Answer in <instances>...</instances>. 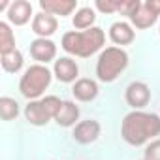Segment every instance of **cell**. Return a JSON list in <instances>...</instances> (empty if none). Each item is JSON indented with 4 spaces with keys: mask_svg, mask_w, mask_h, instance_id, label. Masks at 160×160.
<instances>
[{
    "mask_svg": "<svg viewBox=\"0 0 160 160\" xmlns=\"http://www.w3.org/2000/svg\"><path fill=\"white\" fill-rule=\"evenodd\" d=\"M109 40L115 45H128L136 40V32H134L132 25H128L124 21H117L109 27Z\"/></svg>",
    "mask_w": 160,
    "mask_h": 160,
    "instance_id": "obj_15",
    "label": "cell"
},
{
    "mask_svg": "<svg viewBox=\"0 0 160 160\" xmlns=\"http://www.w3.org/2000/svg\"><path fill=\"white\" fill-rule=\"evenodd\" d=\"M121 136L132 147L151 143L156 136H160V117L147 111H130L122 119Z\"/></svg>",
    "mask_w": 160,
    "mask_h": 160,
    "instance_id": "obj_1",
    "label": "cell"
},
{
    "mask_svg": "<svg viewBox=\"0 0 160 160\" xmlns=\"http://www.w3.org/2000/svg\"><path fill=\"white\" fill-rule=\"evenodd\" d=\"M94 21H96V12H94V8H91V6L79 8V10L75 12L73 19H72V23H73V27H75L77 30H89V28H92V27H94Z\"/></svg>",
    "mask_w": 160,
    "mask_h": 160,
    "instance_id": "obj_17",
    "label": "cell"
},
{
    "mask_svg": "<svg viewBox=\"0 0 160 160\" xmlns=\"http://www.w3.org/2000/svg\"><path fill=\"white\" fill-rule=\"evenodd\" d=\"M143 160H145V158H143Z\"/></svg>",
    "mask_w": 160,
    "mask_h": 160,
    "instance_id": "obj_25",
    "label": "cell"
},
{
    "mask_svg": "<svg viewBox=\"0 0 160 160\" xmlns=\"http://www.w3.org/2000/svg\"><path fill=\"white\" fill-rule=\"evenodd\" d=\"M30 57L38 64H47L57 57V43L47 38H36L30 42Z\"/></svg>",
    "mask_w": 160,
    "mask_h": 160,
    "instance_id": "obj_8",
    "label": "cell"
},
{
    "mask_svg": "<svg viewBox=\"0 0 160 160\" xmlns=\"http://www.w3.org/2000/svg\"><path fill=\"white\" fill-rule=\"evenodd\" d=\"M57 28H58V21H57V17L51 15V13L40 12V13H36L34 19H32V32H34L38 38H47V40H49V36H53V34L57 32Z\"/></svg>",
    "mask_w": 160,
    "mask_h": 160,
    "instance_id": "obj_10",
    "label": "cell"
},
{
    "mask_svg": "<svg viewBox=\"0 0 160 160\" xmlns=\"http://www.w3.org/2000/svg\"><path fill=\"white\" fill-rule=\"evenodd\" d=\"M30 17L34 19V13H32V4L28 0H15L12 2L10 10H8V21L10 25H15V27H23L30 21Z\"/></svg>",
    "mask_w": 160,
    "mask_h": 160,
    "instance_id": "obj_12",
    "label": "cell"
},
{
    "mask_svg": "<svg viewBox=\"0 0 160 160\" xmlns=\"http://www.w3.org/2000/svg\"><path fill=\"white\" fill-rule=\"evenodd\" d=\"M0 64H2L4 72H8V73H17V72L23 68V64H25L23 53H21L19 49H15V51H12V53H8V55H2Z\"/></svg>",
    "mask_w": 160,
    "mask_h": 160,
    "instance_id": "obj_19",
    "label": "cell"
},
{
    "mask_svg": "<svg viewBox=\"0 0 160 160\" xmlns=\"http://www.w3.org/2000/svg\"><path fill=\"white\" fill-rule=\"evenodd\" d=\"M53 75L60 83H75L77 75H79V66L72 57H60V58L55 60Z\"/></svg>",
    "mask_w": 160,
    "mask_h": 160,
    "instance_id": "obj_9",
    "label": "cell"
},
{
    "mask_svg": "<svg viewBox=\"0 0 160 160\" xmlns=\"http://www.w3.org/2000/svg\"><path fill=\"white\" fill-rule=\"evenodd\" d=\"M77 121H79V108L75 106V102L62 100L60 109H58V113L55 117V122L58 126H62V128H72V126L77 124Z\"/></svg>",
    "mask_w": 160,
    "mask_h": 160,
    "instance_id": "obj_14",
    "label": "cell"
},
{
    "mask_svg": "<svg viewBox=\"0 0 160 160\" xmlns=\"http://www.w3.org/2000/svg\"><path fill=\"white\" fill-rule=\"evenodd\" d=\"M128 53L117 45L106 47L96 60V77L102 83H113L115 79L126 70Z\"/></svg>",
    "mask_w": 160,
    "mask_h": 160,
    "instance_id": "obj_3",
    "label": "cell"
},
{
    "mask_svg": "<svg viewBox=\"0 0 160 160\" xmlns=\"http://www.w3.org/2000/svg\"><path fill=\"white\" fill-rule=\"evenodd\" d=\"M60 104L62 100L57 96H45L40 100H32L25 108V119L34 126H45L49 121H55L60 109Z\"/></svg>",
    "mask_w": 160,
    "mask_h": 160,
    "instance_id": "obj_5",
    "label": "cell"
},
{
    "mask_svg": "<svg viewBox=\"0 0 160 160\" xmlns=\"http://www.w3.org/2000/svg\"><path fill=\"white\" fill-rule=\"evenodd\" d=\"M19 115V104L15 98L10 96H2L0 98V117L2 121H13Z\"/></svg>",
    "mask_w": 160,
    "mask_h": 160,
    "instance_id": "obj_20",
    "label": "cell"
},
{
    "mask_svg": "<svg viewBox=\"0 0 160 160\" xmlns=\"http://www.w3.org/2000/svg\"><path fill=\"white\" fill-rule=\"evenodd\" d=\"M147 8L151 10V12H154L156 15H160V0H147Z\"/></svg>",
    "mask_w": 160,
    "mask_h": 160,
    "instance_id": "obj_23",
    "label": "cell"
},
{
    "mask_svg": "<svg viewBox=\"0 0 160 160\" xmlns=\"http://www.w3.org/2000/svg\"><path fill=\"white\" fill-rule=\"evenodd\" d=\"M100 122L94 121V119H87V121H79L75 126H73V132H72V138L81 143V145H89V143H94L100 136Z\"/></svg>",
    "mask_w": 160,
    "mask_h": 160,
    "instance_id": "obj_7",
    "label": "cell"
},
{
    "mask_svg": "<svg viewBox=\"0 0 160 160\" xmlns=\"http://www.w3.org/2000/svg\"><path fill=\"white\" fill-rule=\"evenodd\" d=\"M15 36L13 30L10 27V23H0V55H8L12 51H15Z\"/></svg>",
    "mask_w": 160,
    "mask_h": 160,
    "instance_id": "obj_18",
    "label": "cell"
},
{
    "mask_svg": "<svg viewBox=\"0 0 160 160\" xmlns=\"http://www.w3.org/2000/svg\"><path fill=\"white\" fill-rule=\"evenodd\" d=\"M51 70L43 64H32L25 70L21 81H19V91L27 100H40L45 89L51 85Z\"/></svg>",
    "mask_w": 160,
    "mask_h": 160,
    "instance_id": "obj_4",
    "label": "cell"
},
{
    "mask_svg": "<svg viewBox=\"0 0 160 160\" xmlns=\"http://www.w3.org/2000/svg\"><path fill=\"white\" fill-rule=\"evenodd\" d=\"M40 8L45 13L66 17L77 12V0H40Z\"/></svg>",
    "mask_w": 160,
    "mask_h": 160,
    "instance_id": "obj_13",
    "label": "cell"
},
{
    "mask_svg": "<svg viewBox=\"0 0 160 160\" xmlns=\"http://www.w3.org/2000/svg\"><path fill=\"white\" fill-rule=\"evenodd\" d=\"M143 158L145 160H160V139H152L151 143H147V147L143 151Z\"/></svg>",
    "mask_w": 160,
    "mask_h": 160,
    "instance_id": "obj_22",
    "label": "cell"
},
{
    "mask_svg": "<svg viewBox=\"0 0 160 160\" xmlns=\"http://www.w3.org/2000/svg\"><path fill=\"white\" fill-rule=\"evenodd\" d=\"M119 6H121V0H96L94 2V8L102 13H115L119 12Z\"/></svg>",
    "mask_w": 160,
    "mask_h": 160,
    "instance_id": "obj_21",
    "label": "cell"
},
{
    "mask_svg": "<svg viewBox=\"0 0 160 160\" xmlns=\"http://www.w3.org/2000/svg\"><path fill=\"white\" fill-rule=\"evenodd\" d=\"M130 21H132V25H134L136 28L145 30V28L152 27V25L158 21V15H156L154 12H151V10L147 8V4H145V2H141V4H139V8L130 15Z\"/></svg>",
    "mask_w": 160,
    "mask_h": 160,
    "instance_id": "obj_16",
    "label": "cell"
},
{
    "mask_svg": "<svg viewBox=\"0 0 160 160\" xmlns=\"http://www.w3.org/2000/svg\"><path fill=\"white\" fill-rule=\"evenodd\" d=\"M124 100L134 111H141L151 100V89L143 81H132L124 91Z\"/></svg>",
    "mask_w": 160,
    "mask_h": 160,
    "instance_id": "obj_6",
    "label": "cell"
},
{
    "mask_svg": "<svg viewBox=\"0 0 160 160\" xmlns=\"http://www.w3.org/2000/svg\"><path fill=\"white\" fill-rule=\"evenodd\" d=\"M158 32H160V27H158Z\"/></svg>",
    "mask_w": 160,
    "mask_h": 160,
    "instance_id": "obj_24",
    "label": "cell"
},
{
    "mask_svg": "<svg viewBox=\"0 0 160 160\" xmlns=\"http://www.w3.org/2000/svg\"><path fill=\"white\" fill-rule=\"evenodd\" d=\"M106 43V32L100 28V27H92L89 30H70L62 36V49L68 53V55H73V57H81V58H87L94 53H98Z\"/></svg>",
    "mask_w": 160,
    "mask_h": 160,
    "instance_id": "obj_2",
    "label": "cell"
},
{
    "mask_svg": "<svg viewBox=\"0 0 160 160\" xmlns=\"http://www.w3.org/2000/svg\"><path fill=\"white\" fill-rule=\"evenodd\" d=\"M98 92H100L98 83L91 77H79L72 87V94L79 102H92L98 96Z\"/></svg>",
    "mask_w": 160,
    "mask_h": 160,
    "instance_id": "obj_11",
    "label": "cell"
}]
</instances>
